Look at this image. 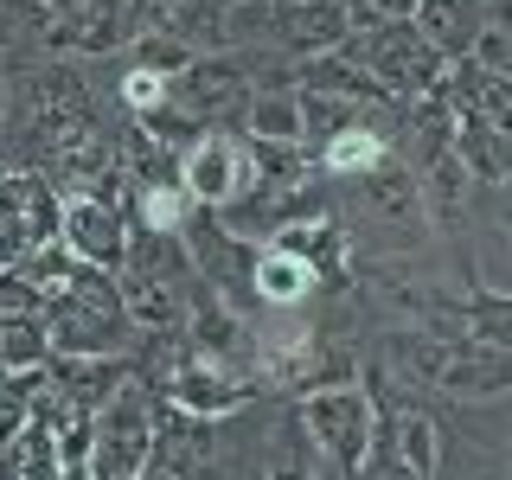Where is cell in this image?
<instances>
[{
    "instance_id": "cell-10",
    "label": "cell",
    "mask_w": 512,
    "mask_h": 480,
    "mask_svg": "<svg viewBox=\"0 0 512 480\" xmlns=\"http://www.w3.org/2000/svg\"><path fill=\"white\" fill-rule=\"evenodd\" d=\"M436 391L455 404H487V397L512 391V352L487 340H448V359L436 372Z\"/></svg>"
},
{
    "instance_id": "cell-14",
    "label": "cell",
    "mask_w": 512,
    "mask_h": 480,
    "mask_svg": "<svg viewBox=\"0 0 512 480\" xmlns=\"http://www.w3.org/2000/svg\"><path fill=\"white\" fill-rule=\"evenodd\" d=\"M116 276H141V282H173V288H192L199 269H192V250L180 231H148V224H128V256Z\"/></svg>"
},
{
    "instance_id": "cell-27",
    "label": "cell",
    "mask_w": 512,
    "mask_h": 480,
    "mask_svg": "<svg viewBox=\"0 0 512 480\" xmlns=\"http://www.w3.org/2000/svg\"><path fill=\"white\" fill-rule=\"evenodd\" d=\"M263 480H320V468H308V461H276Z\"/></svg>"
},
{
    "instance_id": "cell-29",
    "label": "cell",
    "mask_w": 512,
    "mask_h": 480,
    "mask_svg": "<svg viewBox=\"0 0 512 480\" xmlns=\"http://www.w3.org/2000/svg\"><path fill=\"white\" fill-rule=\"evenodd\" d=\"M288 7H301V0H288Z\"/></svg>"
},
{
    "instance_id": "cell-19",
    "label": "cell",
    "mask_w": 512,
    "mask_h": 480,
    "mask_svg": "<svg viewBox=\"0 0 512 480\" xmlns=\"http://www.w3.org/2000/svg\"><path fill=\"white\" fill-rule=\"evenodd\" d=\"M122 212L128 224H148V231H180V224L192 218V192L180 180H167V186H135L122 199Z\"/></svg>"
},
{
    "instance_id": "cell-2",
    "label": "cell",
    "mask_w": 512,
    "mask_h": 480,
    "mask_svg": "<svg viewBox=\"0 0 512 480\" xmlns=\"http://www.w3.org/2000/svg\"><path fill=\"white\" fill-rule=\"evenodd\" d=\"M282 52H199L173 77V103L186 109L199 128H231L244 122L250 96L263 90V71H282Z\"/></svg>"
},
{
    "instance_id": "cell-16",
    "label": "cell",
    "mask_w": 512,
    "mask_h": 480,
    "mask_svg": "<svg viewBox=\"0 0 512 480\" xmlns=\"http://www.w3.org/2000/svg\"><path fill=\"white\" fill-rule=\"evenodd\" d=\"M461 333L512 352V295L480 276V263H468V282H461Z\"/></svg>"
},
{
    "instance_id": "cell-28",
    "label": "cell",
    "mask_w": 512,
    "mask_h": 480,
    "mask_svg": "<svg viewBox=\"0 0 512 480\" xmlns=\"http://www.w3.org/2000/svg\"><path fill=\"white\" fill-rule=\"evenodd\" d=\"M7 122H13V84H7V71H0V135H7Z\"/></svg>"
},
{
    "instance_id": "cell-3",
    "label": "cell",
    "mask_w": 512,
    "mask_h": 480,
    "mask_svg": "<svg viewBox=\"0 0 512 480\" xmlns=\"http://www.w3.org/2000/svg\"><path fill=\"white\" fill-rule=\"evenodd\" d=\"M295 429L308 436L327 468H340L346 480L359 474L365 448H372V429H378V404L365 384H320V391H301L295 397Z\"/></svg>"
},
{
    "instance_id": "cell-26",
    "label": "cell",
    "mask_w": 512,
    "mask_h": 480,
    "mask_svg": "<svg viewBox=\"0 0 512 480\" xmlns=\"http://www.w3.org/2000/svg\"><path fill=\"white\" fill-rule=\"evenodd\" d=\"M474 64L512 84V20H493L487 32H480V45H474Z\"/></svg>"
},
{
    "instance_id": "cell-13",
    "label": "cell",
    "mask_w": 512,
    "mask_h": 480,
    "mask_svg": "<svg viewBox=\"0 0 512 480\" xmlns=\"http://www.w3.org/2000/svg\"><path fill=\"white\" fill-rule=\"evenodd\" d=\"M442 96H448V109H455L461 122H487V128H500V135H512V84L493 77V71H480L474 58L448 64Z\"/></svg>"
},
{
    "instance_id": "cell-24",
    "label": "cell",
    "mask_w": 512,
    "mask_h": 480,
    "mask_svg": "<svg viewBox=\"0 0 512 480\" xmlns=\"http://www.w3.org/2000/svg\"><path fill=\"white\" fill-rule=\"evenodd\" d=\"M20 269H26V276H32V282H39V288H45V295H58V288H64V282H71V269H77V256H71V250H64V244H39V250H26V256H20Z\"/></svg>"
},
{
    "instance_id": "cell-11",
    "label": "cell",
    "mask_w": 512,
    "mask_h": 480,
    "mask_svg": "<svg viewBox=\"0 0 512 480\" xmlns=\"http://www.w3.org/2000/svg\"><path fill=\"white\" fill-rule=\"evenodd\" d=\"M410 26L429 39V52L442 64H461V58H474L480 32L493 26V0H416Z\"/></svg>"
},
{
    "instance_id": "cell-15",
    "label": "cell",
    "mask_w": 512,
    "mask_h": 480,
    "mask_svg": "<svg viewBox=\"0 0 512 480\" xmlns=\"http://www.w3.org/2000/svg\"><path fill=\"white\" fill-rule=\"evenodd\" d=\"M52 32H58V13L45 0H0V64L52 58Z\"/></svg>"
},
{
    "instance_id": "cell-5",
    "label": "cell",
    "mask_w": 512,
    "mask_h": 480,
    "mask_svg": "<svg viewBox=\"0 0 512 480\" xmlns=\"http://www.w3.org/2000/svg\"><path fill=\"white\" fill-rule=\"evenodd\" d=\"M160 404H173V410H186V416H205V423H237L256 397V384L244 372H231V365H212V359H199V352L186 346V359H180V372H173L167 384H160Z\"/></svg>"
},
{
    "instance_id": "cell-9",
    "label": "cell",
    "mask_w": 512,
    "mask_h": 480,
    "mask_svg": "<svg viewBox=\"0 0 512 480\" xmlns=\"http://www.w3.org/2000/svg\"><path fill=\"white\" fill-rule=\"evenodd\" d=\"M352 39V20L340 0H301V7H288L276 0V39H269V52H282L288 64H308L320 52H340Z\"/></svg>"
},
{
    "instance_id": "cell-7",
    "label": "cell",
    "mask_w": 512,
    "mask_h": 480,
    "mask_svg": "<svg viewBox=\"0 0 512 480\" xmlns=\"http://www.w3.org/2000/svg\"><path fill=\"white\" fill-rule=\"evenodd\" d=\"M180 186L192 192V205H199V212H224V205L250 186L244 135H231V128H205V135L180 154Z\"/></svg>"
},
{
    "instance_id": "cell-30",
    "label": "cell",
    "mask_w": 512,
    "mask_h": 480,
    "mask_svg": "<svg viewBox=\"0 0 512 480\" xmlns=\"http://www.w3.org/2000/svg\"><path fill=\"white\" fill-rule=\"evenodd\" d=\"M135 7H141V0H135Z\"/></svg>"
},
{
    "instance_id": "cell-25",
    "label": "cell",
    "mask_w": 512,
    "mask_h": 480,
    "mask_svg": "<svg viewBox=\"0 0 512 480\" xmlns=\"http://www.w3.org/2000/svg\"><path fill=\"white\" fill-rule=\"evenodd\" d=\"M340 7H346L352 32H372V26H397V20H410L416 0H340Z\"/></svg>"
},
{
    "instance_id": "cell-22",
    "label": "cell",
    "mask_w": 512,
    "mask_h": 480,
    "mask_svg": "<svg viewBox=\"0 0 512 480\" xmlns=\"http://www.w3.org/2000/svg\"><path fill=\"white\" fill-rule=\"evenodd\" d=\"M39 314H45V288L20 263L0 269V320H39Z\"/></svg>"
},
{
    "instance_id": "cell-12",
    "label": "cell",
    "mask_w": 512,
    "mask_h": 480,
    "mask_svg": "<svg viewBox=\"0 0 512 480\" xmlns=\"http://www.w3.org/2000/svg\"><path fill=\"white\" fill-rule=\"evenodd\" d=\"M320 295V276L314 263H301V256H288L276 244L256 250V269H250V301L263 314H295V308H314Z\"/></svg>"
},
{
    "instance_id": "cell-20",
    "label": "cell",
    "mask_w": 512,
    "mask_h": 480,
    "mask_svg": "<svg viewBox=\"0 0 512 480\" xmlns=\"http://www.w3.org/2000/svg\"><path fill=\"white\" fill-rule=\"evenodd\" d=\"M52 365V340L45 320H0V378H26Z\"/></svg>"
},
{
    "instance_id": "cell-21",
    "label": "cell",
    "mask_w": 512,
    "mask_h": 480,
    "mask_svg": "<svg viewBox=\"0 0 512 480\" xmlns=\"http://www.w3.org/2000/svg\"><path fill=\"white\" fill-rule=\"evenodd\" d=\"M116 103H122V116H128V122H141V116H154L160 103H173V84H167V77H154V71H135V64H122V77H116Z\"/></svg>"
},
{
    "instance_id": "cell-18",
    "label": "cell",
    "mask_w": 512,
    "mask_h": 480,
    "mask_svg": "<svg viewBox=\"0 0 512 480\" xmlns=\"http://www.w3.org/2000/svg\"><path fill=\"white\" fill-rule=\"evenodd\" d=\"M244 141H301V103L295 90H256L244 122H237Z\"/></svg>"
},
{
    "instance_id": "cell-23",
    "label": "cell",
    "mask_w": 512,
    "mask_h": 480,
    "mask_svg": "<svg viewBox=\"0 0 512 480\" xmlns=\"http://www.w3.org/2000/svg\"><path fill=\"white\" fill-rule=\"evenodd\" d=\"M141 128H148V135L160 141V148H173V154H186V148H192V141H199V135H205V128H199V122H192V116H186V109H180V103H160V109H154V116H141Z\"/></svg>"
},
{
    "instance_id": "cell-6",
    "label": "cell",
    "mask_w": 512,
    "mask_h": 480,
    "mask_svg": "<svg viewBox=\"0 0 512 480\" xmlns=\"http://www.w3.org/2000/svg\"><path fill=\"white\" fill-rule=\"evenodd\" d=\"M148 26V13L135 0H84V7L58 13V32H52V58H122L135 45V32Z\"/></svg>"
},
{
    "instance_id": "cell-4",
    "label": "cell",
    "mask_w": 512,
    "mask_h": 480,
    "mask_svg": "<svg viewBox=\"0 0 512 480\" xmlns=\"http://www.w3.org/2000/svg\"><path fill=\"white\" fill-rule=\"evenodd\" d=\"M340 52L359 64V71H372V84L391 96V103H416V96L442 90V77H448V64L429 52V39H423L410 20L372 26V32H352Z\"/></svg>"
},
{
    "instance_id": "cell-17",
    "label": "cell",
    "mask_w": 512,
    "mask_h": 480,
    "mask_svg": "<svg viewBox=\"0 0 512 480\" xmlns=\"http://www.w3.org/2000/svg\"><path fill=\"white\" fill-rule=\"evenodd\" d=\"M122 288V314L135 333H173L186 320V295L192 288H173V282H141V276H116Z\"/></svg>"
},
{
    "instance_id": "cell-1",
    "label": "cell",
    "mask_w": 512,
    "mask_h": 480,
    "mask_svg": "<svg viewBox=\"0 0 512 480\" xmlns=\"http://www.w3.org/2000/svg\"><path fill=\"white\" fill-rule=\"evenodd\" d=\"M45 340H52L58 359H128L141 346V333L128 327L122 314V288L109 269L77 263L71 282L58 295H45Z\"/></svg>"
},
{
    "instance_id": "cell-8",
    "label": "cell",
    "mask_w": 512,
    "mask_h": 480,
    "mask_svg": "<svg viewBox=\"0 0 512 480\" xmlns=\"http://www.w3.org/2000/svg\"><path fill=\"white\" fill-rule=\"evenodd\" d=\"M58 244L90 269H109L116 276L122 256H128V212L109 199H64V224H58Z\"/></svg>"
}]
</instances>
